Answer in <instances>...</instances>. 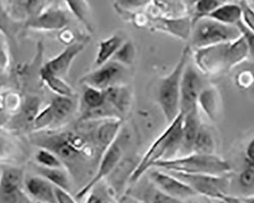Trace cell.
I'll use <instances>...</instances> for the list:
<instances>
[{"label": "cell", "instance_id": "48", "mask_svg": "<svg viewBox=\"0 0 254 203\" xmlns=\"http://www.w3.org/2000/svg\"><path fill=\"white\" fill-rule=\"evenodd\" d=\"M222 4L224 3H235V1H241V0H218Z\"/></svg>", "mask_w": 254, "mask_h": 203}, {"label": "cell", "instance_id": "4", "mask_svg": "<svg viewBox=\"0 0 254 203\" xmlns=\"http://www.w3.org/2000/svg\"><path fill=\"white\" fill-rule=\"evenodd\" d=\"M152 168L160 169L168 172L215 176L231 174L232 170L229 162L215 154L195 153L171 159L161 160L155 163Z\"/></svg>", "mask_w": 254, "mask_h": 203}, {"label": "cell", "instance_id": "47", "mask_svg": "<svg viewBox=\"0 0 254 203\" xmlns=\"http://www.w3.org/2000/svg\"><path fill=\"white\" fill-rule=\"evenodd\" d=\"M246 203H254V196L251 197H241Z\"/></svg>", "mask_w": 254, "mask_h": 203}, {"label": "cell", "instance_id": "6", "mask_svg": "<svg viewBox=\"0 0 254 203\" xmlns=\"http://www.w3.org/2000/svg\"><path fill=\"white\" fill-rule=\"evenodd\" d=\"M129 77L128 67L111 60L85 74L80 80V83L82 85L105 90L109 87L127 85Z\"/></svg>", "mask_w": 254, "mask_h": 203}, {"label": "cell", "instance_id": "23", "mask_svg": "<svg viewBox=\"0 0 254 203\" xmlns=\"http://www.w3.org/2000/svg\"><path fill=\"white\" fill-rule=\"evenodd\" d=\"M34 171L38 175L44 177L48 180L54 187L62 189L68 192L70 190V181L68 179V174L63 170V168H49L42 166H33Z\"/></svg>", "mask_w": 254, "mask_h": 203}, {"label": "cell", "instance_id": "20", "mask_svg": "<svg viewBox=\"0 0 254 203\" xmlns=\"http://www.w3.org/2000/svg\"><path fill=\"white\" fill-rule=\"evenodd\" d=\"M41 100L38 96L30 95L25 97L21 102L18 113L14 118L15 125L20 128L32 126L34 119L41 110Z\"/></svg>", "mask_w": 254, "mask_h": 203}, {"label": "cell", "instance_id": "51", "mask_svg": "<svg viewBox=\"0 0 254 203\" xmlns=\"http://www.w3.org/2000/svg\"><path fill=\"white\" fill-rule=\"evenodd\" d=\"M12 1H13V0H7V3H8V5H9L12 2Z\"/></svg>", "mask_w": 254, "mask_h": 203}, {"label": "cell", "instance_id": "46", "mask_svg": "<svg viewBox=\"0 0 254 203\" xmlns=\"http://www.w3.org/2000/svg\"><path fill=\"white\" fill-rule=\"evenodd\" d=\"M121 203H139V201L129 197H124L121 200Z\"/></svg>", "mask_w": 254, "mask_h": 203}, {"label": "cell", "instance_id": "43", "mask_svg": "<svg viewBox=\"0 0 254 203\" xmlns=\"http://www.w3.org/2000/svg\"><path fill=\"white\" fill-rule=\"evenodd\" d=\"M218 199L223 200L225 203H246L241 197H232L228 194L220 196Z\"/></svg>", "mask_w": 254, "mask_h": 203}, {"label": "cell", "instance_id": "33", "mask_svg": "<svg viewBox=\"0 0 254 203\" xmlns=\"http://www.w3.org/2000/svg\"><path fill=\"white\" fill-rule=\"evenodd\" d=\"M238 184L244 194L243 197L254 196V167L246 166L240 173Z\"/></svg>", "mask_w": 254, "mask_h": 203}, {"label": "cell", "instance_id": "42", "mask_svg": "<svg viewBox=\"0 0 254 203\" xmlns=\"http://www.w3.org/2000/svg\"><path fill=\"white\" fill-rule=\"evenodd\" d=\"M245 161H246L247 166L254 167V138L247 146L246 151H245Z\"/></svg>", "mask_w": 254, "mask_h": 203}, {"label": "cell", "instance_id": "12", "mask_svg": "<svg viewBox=\"0 0 254 203\" xmlns=\"http://www.w3.org/2000/svg\"><path fill=\"white\" fill-rule=\"evenodd\" d=\"M68 21V16L65 11L51 5L38 16L25 21L23 26L25 29L32 31H61L66 28Z\"/></svg>", "mask_w": 254, "mask_h": 203}, {"label": "cell", "instance_id": "22", "mask_svg": "<svg viewBox=\"0 0 254 203\" xmlns=\"http://www.w3.org/2000/svg\"><path fill=\"white\" fill-rule=\"evenodd\" d=\"M124 42L122 37L118 35H112L107 39L100 41L96 59L95 61V67H100L111 61L114 54L122 46Z\"/></svg>", "mask_w": 254, "mask_h": 203}, {"label": "cell", "instance_id": "3", "mask_svg": "<svg viewBox=\"0 0 254 203\" xmlns=\"http://www.w3.org/2000/svg\"><path fill=\"white\" fill-rule=\"evenodd\" d=\"M191 49L187 45L175 68L168 75L159 79L155 88V98L168 125L172 122L180 112L181 84L183 74L190 60Z\"/></svg>", "mask_w": 254, "mask_h": 203}, {"label": "cell", "instance_id": "35", "mask_svg": "<svg viewBox=\"0 0 254 203\" xmlns=\"http://www.w3.org/2000/svg\"><path fill=\"white\" fill-rule=\"evenodd\" d=\"M54 124H55V119L52 108L49 104L45 108L40 110L33 123V128L37 131H42L49 128Z\"/></svg>", "mask_w": 254, "mask_h": 203}, {"label": "cell", "instance_id": "1", "mask_svg": "<svg viewBox=\"0 0 254 203\" xmlns=\"http://www.w3.org/2000/svg\"><path fill=\"white\" fill-rule=\"evenodd\" d=\"M249 57L248 44L241 35L229 42L214 44L194 51L195 66L208 76H216L232 71Z\"/></svg>", "mask_w": 254, "mask_h": 203}, {"label": "cell", "instance_id": "49", "mask_svg": "<svg viewBox=\"0 0 254 203\" xmlns=\"http://www.w3.org/2000/svg\"><path fill=\"white\" fill-rule=\"evenodd\" d=\"M213 203H225V202L223 201L222 200H220V199H216V200H215V201H214Z\"/></svg>", "mask_w": 254, "mask_h": 203}, {"label": "cell", "instance_id": "54", "mask_svg": "<svg viewBox=\"0 0 254 203\" xmlns=\"http://www.w3.org/2000/svg\"><path fill=\"white\" fill-rule=\"evenodd\" d=\"M253 6H254V5H253Z\"/></svg>", "mask_w": 254, "mask_h": 203}, {"label": "cell", "instance_id": "31", "mask_svg": "<svg viewBox=\"0 0 254 203\" xmlns=\"http://www.w3.org/2000/svg\"><path fill=\"white\" fill-rule=\"evenodd\" d=\"M222 3L218 0H195L192 24L200 18L209 16Z\"/></svg>", "mask_w": 254, "mask_h": 203}, {"label": "cell", "instance_id": "9", "mask_svg": "<svg viewBox=\"0 0 254 203\" xmlns=\"http://www.w3.org/2000/svg\"><path fill=\"white\" fill-rule=\"evenodd\" d=\"M204 87L200 71L190 60L184 69L181 84L180 111L184 115L198 108V99Z\"/></svg>", "mask_w": 254, "mask_h": 203}, {"label": "cell", "instance_id": "41", "mask_svg": "<svg viewBox=\"0 0 254 203\" xmlns=\"http://www.w3.org/2000/svg\"><path fill=\"white\" fill-rule=\"evenodd\" d=\"M59 40L61 42L64 43V44H66V45H69V44L75 42V36L72 31L65 28H64V30H62V31H60Z\"/></svg>", "mask_w": 254, "mask_h": 203}, {"label": "cell", "instance_id": "13", "mask_svg": "<svg viewBox=\"0 0 254 203\" xmlns=\"http://www.w3.org/2000/svg\"><path fill=\"white\" fill-rule=\"evenodd\" d=\"M85 48L84 41H77L67 45L58 55L41 66L40 71L57 77H65L70 69L71 65L77 56Z\"/></svg>", "mask_w": 254, "mask_h": 203}, {"label": "cell", "instance_id": "37", "mask_svg": "<svg viewBox=\"0 0 254 203\" xmlns=\"http://www.w3.org/2000/svg\"><path fill=\"white\" fill-rule=\"evenodd\" d=\"M10 66V55L6 37L0 31V81L8 72Z\"/></svg>", "mask_w": 254, "mask_h": 203}, {"label": "cell", "instance_id": "17", "mask_svg": "<svg viewBox=\"0 0 254 203\" xmlns=\"http://www.w3.org/2000/svg\"><path fill=\"white\" fill-rule=\"evenodd\" d=\"M25 190L30 197L43 203H57L55 187L41 176L25 178Z\"/></svg>", "mask_w": 254, "mask_h": 203}, {"label": "cell", "instance_id": "52", "mask_svg": "<svg viewBox=\"0 0 254 203\" xmlns=\"http://www.w3.org/2000/svg\"><path fill=\"white\" fill-rule=\"evenodd\" d=\"M1 175H2V170H0V177H1Z\"/></svg>", "mask_w": 254, "mask_h": 203}, {"label": "cell", "instance_id": "24", "mask_svg": "<svg viewBox=\"0 0 254 203\" xmlns=\"http://www.w3.org/2000/svg\"><path fill=\"white\" fill-rule=\"evenodd\" d=\"M68 9L89 32H93L94 23L91 8L86 0H65Z\"/></svg>", "mask_w": 254, "mask_h": 203}, {"label": "cell", "instance_id": "30", "mask_svg": "<svg viewBox=\"0 0 254 203\" xmlns=\"http://www.w3.org/2000/svg\"><path fill=\"white\" fill-rule=\"evenodd\" d=\"M143 188L142 202L144 203H184L182 200L173 198L160 190L153 183Z\"/></svg>", "mask_w": 254, "mask_h": 203}, {"label": "cell", "instance_id": "10", "mask_svg": "<svg viewBox=\"0 0 254 203\" xmlns=\"http://www.w3.org/2000/svg\"><path fill=\"white\" fill-rule=\"evenodd\" d=\"M122 155V148L117 139L102 154L96 174L77 193L75 198L82 200L90 194V192L101 180L109 177L121 162Z\"/></svg>", "mask_w": 254, "mask_h": 203}, {"label": "cell", "instance_id": "45", "mask_svg": "<svg viewBox=\"0 0 254 203\" xmlns=\"http://www.w3.org/2000/svg\"><path fill=\"white\" fill-rule=\"evenodd\" d=\"M85 203H108L104 199L101 198L99 196L95 194H88V198L86 199Z\"/></svg>", "mask_w": 254, "mask_h": 203}, {"label": "cell", "instance_id": "27", "mask_svg": "<svg viewBox=\"0 0 254 203\" xmlns=\"http://www.w3.org/2000/svg\"><path fill=\"white\" fill-rule=\"evenodd\" d=\"M21 28H24L23 22L17 21L11 16L0 0V31L6 38L15 41V37Z\"/></svg>", "mask_w": 254, "mask_h": 203}, {"label": "cell", "instance_id": "5", "mask_svg": "<svg viewBox=\"0 0 254 203\" xmlns=\"http://www.w3.org/2000/svg\"><path fill=\"white\" fill-rule=\"evenodd\" d=\"M241 36V33L238 27L225 25L209 17H205L192 24L189 45L191 49H199L235 41Z\"/></svg>", "mask_w": 254, "mask_h": 203}, {"label": "cell", "instance_id": "36", "mask_svg": "<svg viewBox=\"0 0 254 203\" xmlns=\"http://www.w3.org/2000/svg\"><path fill=\"white\" fill-rule=\"evenodd\" d=\"M235 85L241 90H249L254 86V70L243 68L236 72L234 77Z\"/></svg>", "mask_w": 254, "mask_h": 203}, {"label": "cell", "instance_id": "18", "mask_svg": "<svg viewBox=\"0 0 254 203\" xmlns=\"http://www.w3.org/2000/svg\"><path fill=\"white\" fill-rule=\"evenodd\" d=\"M198 107L212 121L220 116L222 101L220 92L216 87L209 86L202 89L198 99Z\"/></svg>", "mask_w": 254, "mask_h": 203}, {"label": "cell", "instance_id": "44", "mask_svg": "<svg viewBox=\"0 0 254 203\" xmlns=\"http://www.w3.org/2000/svg\"><path fill=\"white\" fill-rule=\"evenodd\" d=\"M186 203H211L209 198L202 197V196L196 195L187 200Z\"/></svg>", "mask_w": 254, "mask_h": 203}, {"label": "cell", "instance_id": "34", "mask_svg": "<svg viewBox=\"0 0 254 203\" xmlns=\"http://www.w3.org/2000/svg\"><path fill=\"white\" fill-rule=\"evenodd\" d=\"M37 164L49 168H64V164L59 157L52 151L45 148H40L35 155Z\"/></svg>", "mask_w": 254, "mask_h": 203}, {"label": "cell", "instance_id": "26", "mask_svg": "<svg viewBox=\"0 0 254 203\" xmlns=\"http://www.w3.org/2000/svg\"><path fill=\"white\" fill-rule=\"evenodd\" d=\"M73 97L56 95L52 99L50 105L54 113L55 124L65 121L72 115L75 109V102Z\"/></svg>", "mask_w": 254, "mask_h": 203}, {"label": "cell", "instance_id": "7", "mask_svg": "<svg viewBox=\"0 0 254 203\" xmlns=\"http://www.w3.org/2000/svg\"><path fill=\"white\" fill-rule=\"evenodd\" d=\"M172 175L186 183L199 196L207 198L216 199L228 194L231 187V176L208 175V174H188L183 173L169 172Z\"/></svg>", "mask_w": 254, "mask_h": 203}, {"label": "cell", "instance_id": "2", "mask_svg": "<svg viewBox=\"0 0 254 203\" xmlns=\"http://www.w3.org/2000/svg\"><path fill=\"white\" fill-rule=\"evenodd\" d=\"M184 114L180 112L168 128L152 143L142 159L138 161L135 171L131 175V182H137L145 173L152 169L154 164L161 160L174 158L178 154L182 138Z\"/></svg>", "mask_w": 254, "mask_h": 203}, {"label": "cell", "instance_id": "11", "mask_svg": "<svg viewBox=\"0 0 254 203\" xmlns=\"http://www.w3.org/2000/svg\"><path fill=\"white\" fill-rule=\"evenodd\" d=\"M149 178L160 190L173 198L183 201L198 195L188 184L168 171L155 168L150 171Z\"/></svg>", "mask_w": 254, "mask_h": 203}, {"label": "cell", "instance_id": "8", "mask_svg": "<svg viewBox=\"0 0 254 203\" xmlns=\"http://www.w3.org/2000/svg\"><path fill=\"white\" fill-rule=\"evenodd\" d=\"M25 174L18 167H7L0 177V203H31L25 190Z\"/></svg>", "mask_w": 254, "mask_h": 203}, {"label": "cell", "instance_id": "21", "mask_svg": "<svg viewBox=\"0 0 254 203\" xmlns=\"http://www.w3.org/2000/svg\"><path fill=\"white\" fill-rule=\"evenodd\" d=\"M208 17L225 25L237 26L242 20V11L239 4L224 3L214 10Z\"/></svg>", "mask_w": 254, "mask_h": 203}, {"label": "cell", "instance_id": "19", "mask_svg": "<svg viewBox=\"0 0 254 203\" xmlns=\"http://www.w3.org/2000/svg\"><path fill=\"white\" fill-rule=\"evenodd\" d=\"M105 101L121 118L127 115L132 103V93L127 85L116 86L103 90Z\"/></svg>", "mask_w": 254, "mask_h": 203}, {"label": "cell", "instance_id": "14", "mask_svg": "<svg viewBox=\"0 0 254 203\" xmlns=\"http://www.w3.org/2000/svg\"><path fill=\"white\" fill-rule=\"evenodd\" d=\"M152 29L168 33L182 40H190L192 29V18L190 16L153 17L149 20Z\"/></svg>", "mask_w": 254, "mask_h": 203}, {"label": "cell", "instance_id": "16", "mask_svg": "<svg viewBox=\"0 0 254 203\" xmlns=\"http://www.w3.org/2000/svg\"><path fill=\"white\" fill-rule=\"evenodd\" d=\"M201 120L199 108H194L188 113L184 115L183 121L182 138L178 154L181 156L192 154L194 141L197 134L198 130L200 127Z\"/></svg>", "mask_w": 254, "mask_h": 203}, {"label": "cell", "instance_id": "39", "mask_svg": "<svg viewBox=\"0 0 254 203\" xmlns=\"http://www.w3.org/2000/svg\"><path fill=\"white\" fill-rule=\"evenodd\" d=\"M237 27L241 31V35L245 38L247 44H248V54H249L248 58H250L251 61H254V33L245 27V25L242 23V21H240L239 23L237 25Z\"/></svg>", "mask_w": 254, "mask_h": 203}, {"label": "cell", "instance_id": "53", "mask_svg": "<svg viewBox=\"0 0 254 203\" xmlns=\"http://www.w3.org/2000/svg\"><path fill=\"white\" fill-rule=\"evenodd\" d=\"M1 87H2V84H0V88H1Z\"/></svg>", "mask_w": 254, "mask_h": 203}, {"label": "cell", "instance_id": "40", "mask_svg": "<svg viewBox=\"0 0 254 203\" xmlns=\"http://www.w3.org/2000/svg\"><path fill=\"white\" fill-rule=\"evenodd\" d=\"M55 194L57 203H77L75 199L65 190L55 187Z\"/></svg>", "mask_w": 254, "mask_h": 203}, {"label": "cell", "instance_id": "28", "mask_svg": "<svg viewBox=\"0 0 254 203\" xmlns=\"http://www.w3.org/2000/svg\"><path fill=\"white\" fill-rule=\"evenodd\" d=\"M39 77L41 82L45 84L56 95L68 97H73L75 95L73 89L68 85L62 77L41 72L40 71Z\"/></svg>", "mask_w": 254, "mask_h": 203}, {"label": "cell", "instance_id": "38", "mask_svg": "<svg viewBox=\"0 0 254 203\" xmlns=\"http://www.w3.org/2000/svg\"><path fill=\"white\" fill-rule=\"evenodd\" d=\"M242 11V23L250 31L254 33V8L248 0H241L239 2Z\"/></svg>", "mask_w": 254, "mask_h": 203}, {"label": "cell", "instance_id": "50", "mask_svg": "<svg viewBox=\"0 0 254 203\" xmlns=\"http://www.w3.org/2000/svg\"><path fill=\"white\" fill-rule=\"evenodd\" d=\"M2 102H3V98L0 95V108H2Z\"/></svg>", "mask_w": 254, "mask_h": 203}, {"label": "cell", "instance_id": "15", "mask_svg": "<svg viewBox=\"0 0 254 203\" xmlns=\"http://www.w3.org/2000/svg\"><path fill=\"white\" fill-rule=\"evenodd\" d=\"M121 125L122 119L119 118L100 120L99 125H97L91 134V137L101 154H104L110 146L118 139L121 133Z\"/></svg>", "mask_w": 254, "mask_h": 203}, {"label": "cell", "instance_id": "29", "mask_svg": "<svg viewBox=\"0 0 254 203\" xmlns=\"http://www.w3.org/2000/svg\"><path fill=\"white\" fill-rule=\"evenodd\" d=\"M82 96V111L95 109L105 104L104 91L94 87L83 85Z\"/></svg>", "mask_w": 254, "mask_h": 203}, {"label": "cell", "instance_id": "25", "mask_svg": "<svg viewBox=\"0 0 254 203\" xmlns=\"http://www.w3.org/2000/svg\"><path fill=\"white\" fill-rule=\"evenodd\" d=\"M215 149L216 144L212 131L202 123L194 141L192 153L199 154H215Z\"/></svg>", "mask_w": 254, "mask_h": 203}, {"label": "cell", "instance_id": "32", "mask_svg": "<svg viewBox=\"0 0 254 203\" xmlns=\"http://www.w3.org/2000/svg\"><path fill=\"white\" fill-rule=\"evenodd\" d=\"M135 58V48L130 41H126L122 44L116 54L113 57V61H117L123 65L129 67L132 65Z\"/></svg>", "mask_w": 254, "mask_h": 203}]
</instances>
